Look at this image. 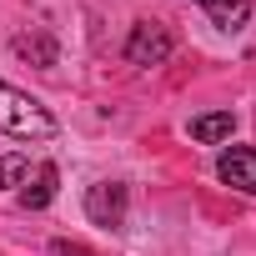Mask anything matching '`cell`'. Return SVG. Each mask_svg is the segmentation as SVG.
Returning a JSON list of instances; mask_svg holds the SVG:
<instances>
[{
	"label": "cell",
	"instance_id": "277c9868",
	"mask_svg": "<svg viewBox=\"0 0 256 256\" xmlns=\"http://www.w3.org/2000/svg\"><path fill=\"white\" fill-rule=\"evenodd\" d=\"M216 176H221L226 186H236V191L256 196V146H231V151H221Z\"/></svg>",
	"mask_w": 256,
	"mask_h": 256
},
{
	"label": "cell",
	"instance_id": "3957f363",
	"mask_svg": "<svg viewBox=\"0 0 256 256\" xmlns=\"http://www.w3.org/2000/svg\"><path fill=\"white\" fill-rule=\"evenodd\" d=\"M126 206H131V191H126L120 181H96V186L86 191V216H90L96 226H106V231L126 226Z\"/></svg>",
	"mask_w": 256,
	"mask_h": 256
},
{
	"label": "cell",
	"instance_id": "5b68a950",
	"mask_svg": "<svg viewBox=\"0 0 256 256\" xmlns=\"http://www.w3.org/2000/svg\"><path fill=\"white\" fill-rule=\"evenodd\" d=\"M56 181H60V171H56L50 161H40L36 171H26V181H20L16 201H20L26 211H46V206H50V196H56Z\"/></svg>",
	"mask_w": 256,
	"mask_h": 256
},
{
	"label": "cell",
	"instance_id": "9c48e42d",
	"mask_svg": "<svg viewBox=\"0 0 256 256\" xmlns=\"http://www.w3.org/2000/svg\"><path fill=\"white\" fill-rule=\"evenodd\" d=\"M26 171H30V161H26L20 151L0 156V186H20V181H26Z\"/></svg>",
	"mask_w": 256,
	"mask_h": 256
},
{
	"label": "cell",
	"instance_id": "30bf717a",
	"mask_svg": "<svg viewBox=\"0 0 256 256\" xmlns=\"http://www.w3.org/2000/svg\"><path fill=\"white\" fill-rule=\"evenodd\" d=\"M50 256H96V251L80 246V241H66V236H60V241H50Z\"/></svg>",
	"mask_w": 256,
	"mask_h": 256
},
{
	"label": "cell",
	"instance_id": "8fae6325",
	"mask_svg": "<svg viewBox=\"0 0 256 256\" xmlns=\"http://www.w3.org/2000/svg\"><path fill=\"white\" fill-rule=\"evenodd\" d=\"M201 6H211V0H201Z\"/></svg>",
	"mask_w": 256,
	"mask_h": 256
},
{
	"label": "cell",
	"instance_id": "8992f818",
	"mask_svg": "<svg viewBox=\"0 0 256 256\" xmlns=\"http://www.w3.org/2000/svg\"><path fill=\"white\" fill-rule=\"evenodd\" d=\"M231 131H236V116H231V110H206V116L191 120V141H201V146L231 141Z\"/></svg>",
	"mask_w": 256,
	"mask_h": 256
},
{
	"label": "cell",
	"instance_id": "7a4b0ae2",
	"mask_svg": "<svg viewBox=\"0 0 256 256\" xmlns=\"http://www.w3.org/2000/svg\"><path fill=\"white\" fill-rule=\"evenodd\" d=\"M171 50H176V40H171V30L156 26V20H141V26L131 30V40H126V60H131V66H166Z\"/></svg>",
	"mask_w": 256,
	"mask_h": 256
},
{
	"label": "cell",
	"instance_id": "52a82bcc",
	"mask_svg": "<svg viewBox=\"0 0 256 256\" xmlns=\"http://www.w3.org/2000/svg\"><path fill=\"white\" fill-rule=\"evenodd\" d=\"M251 20V0H211V26L216 30H241Z\"/></svg>",
	"mask_w": 256,
	"mask_h": 256
},
{
	"label": "cell",
	"instance_id": "ba28073f",
	"mask_svg": "<svg viewBox=\"0 0 256 256\" xmlns=\"http://www.w3.org/2000/svg\"><path fill=\"white\" fill-rule=\"evenodd\" d=\"M16 56L36 66H56V40L50 36H16Z\"/></svg>",
	"mask_w": 256,
	"mask_h": 256
},
{
	"label": "cell",
	"instance_id": "6da1fadb",
	"mask_svg": "<svg viewBox=\"0 0 256 256\" xmlns=\"http://www.w3.org/2000/svg\"><path fill=\"white\" fill-rule=\"evenodd\" d=\"M0 131H6V136H20V141H50V136H56V116H50L36 96L0 86Z\"/></svg>",
	"mask_w": 256,
	"mask_h": 256
}]
</instances>
